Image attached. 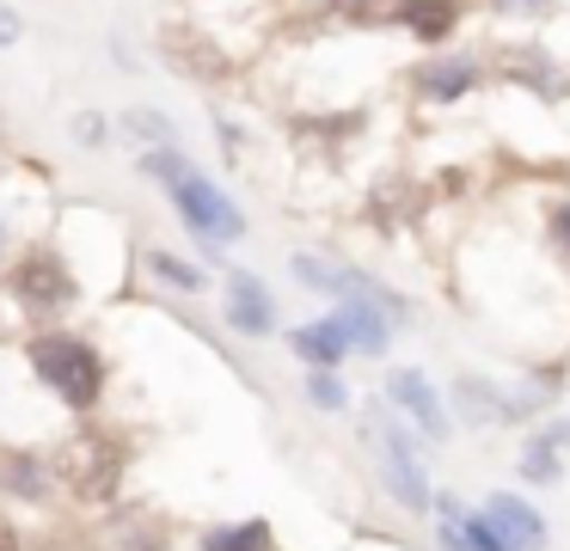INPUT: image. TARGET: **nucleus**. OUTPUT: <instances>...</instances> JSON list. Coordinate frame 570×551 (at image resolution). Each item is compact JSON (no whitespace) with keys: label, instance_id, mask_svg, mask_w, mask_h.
I'll return each instance as SVG.
<instances>
[{"label":"nucleus","instance_id":"2","mask_svg":"<svg viewBox=\"0 0 570 551\" xmlns=\"http://www.w3.org/2000/svg\"><path fill=\"white\" fill-rule=\"evenodd\" d=\"M173 196H178V215H185L190 227L203 233V245H227V239H239V233H246V220H239L234 196H222L209 178H197V171H190V178L178 184Z\"/></svg>","mask_w":570,"mask_h":551},{"label":"nucleus","instance_id":"18","mask_svg":"<svg viewBox=\"0 0 570 551\" xmlns=\"http://www.w3.org/2000/svg\"><path fill=\"white\" fill-rule=\"evenodd\" d=\"M154 269H160V276H166V282H178V288H197V282H203V276H197V269H185V264H178V257H166V252H160V257H154Z\"/></svg>","mask_w":570,"mask_h":551},{"label":"nucleus","instance_id":"15","mask_svg":"<svg viewBox=\"0 0 570 551\" xmlns=\"http://www.w3.org/2000/svg\"><path fill=\"white\" fill-rule=\"evenodd\" d=\"M141 171H148V178H160V184H173V190L190 178V166H185L178 154H166V147H160V154H148V159H141Z\"/></svg>","mask_w":570,"mask_h":551},{"label":"nucleus","instance_id":"20","mask_svg":"<svg viewBox=\"0 0 570 551\" xmlns=\"http://www.w3.org/2000/svg\"><path fill=\"white\" fill-rule=\"evenodd\" d=\"M0 43H19V19L7 7H0Z\"/></svg>","mask_w":570,"mask_h":551},{"label":"nucleus","instance_id":"1","mask_svg":"<svg viewBox=\"0 0 570 551\" xmlns=\"http://www.w3.org/2000/svg\"><path fill=\"white\" fill-rule=\"evenodd\" d=\"M31 362H38V374L50 380V386L62 392L68 404H92V399H99V386H105L99 355H92L87 343H75V337H43V343H31Z\"/></svg>","mask_w":570,"mask_h":551},{"label":"nucleus","instance_id":"19","mask_svg":"<svg viewBox=\"0 0 570 551\" xmlns=\"http://www.w3.org/2000/svg\"><path fill=\"white\" fill-rule=\"evenodd\" d=\"M129 129H136V135H154V141H160V135L173 141V129H166V122L154 117V110H136V117H129Z\"/></svg>","mask_w":570,"mask_h":551},{"label":"nucleus","instance_id":"23","mask_svg":"<svg viewBox=\"0 0 570 551\" xmlns=\"http://www.w3.org/2000/svg\"><path fill=\"white\" fill-rule=\"evenodd\" d=\"M558 227H564V239H570V208H558Z\"/></svg>","mask_w":570,"mask_h":551},{"label":"nucleus","instance_id":"22","mask_svg":"<svg viewBox=\"0 0 570 551\" xmlns=\"http://www.w3.org/2000/svg\"><path fill=\"white\" fill-rule=\"evenodd\" d=\"M337 7H344V12H356V7H362V12H368V7H374V0H337Z\"/></svg>","mask_w":570,"mask_h":551},{"label":"nucleus","instance_id":"13","mask_svg":"<svg viewBox=\"0 0 570 551\" xmlns=\"http://www.w3.org/2000/svg\"><path fill=\"white\" fill-rule=\"evenodd\" d=\"M472 86V61H435L430 73H423V92L430 98H460Z\"/></svg>","mask_w":570,"mask_h":551},{"label":"nucleus","instance_id":"3","mask_svg":"<svg viewBox=\"0 0 570 551\" xmlns=\"http://www.w3.org/2000/svg\"><path fill=\"white\" fill-rule=\"evenodd\" d=\"M374 441H381V472H386V484L399 490V496L411 502V509H430V484H423V465H417V453H411V441L399 435L393 423H374Z\"/></svg>","mask_w":570,"mask_h":551},{"label":"nucleus","instance_id":"8","mask_svg":"<svg viewBox=\"0 0 570 551\" xmlns=\"http://www.w3.org/2000/svg\"><path fill=\"white\" fill-rule=\"evenodd\" d=\"M386 318H393L386 306H374V301H350L344 313H337V325H344V337H350V343H362L368 355H381V350H386Z\"/></svg>","mask_w":570,"mask_h":551},{"label":"nucleus","instance_id":"11","mask_svg":"<svg viewBox=\"0 0 570 551\" xmlns=\"http://www.w3.org/2000/svg\"><path fill=\"white\" fill-rule=\"evenodd\" d=\"M166 49H178V56L190 61V73H203V80H215V73H227V61H222V49H209V43H197L190 31H166Z\"/></svg>","mask_w":570,"mask_h":551},{"label":"nucleus","instance_id":"12","mask_svg":"<svg viewBox=\"0 0 570 551\" xmlns=\"http://www.w3.org/2000/svg\"><path fill=\"white\" fill-rule=\"evenodd\" d=\"M271 545V527L264 521H246V527H215L209 539H203V551H264Z\"/></svg>","mask_w":570,"mask_h":551},{"label":"nucleus","instance_id":"5","mask_svg":"<svg viewBox=\"0 0 570 551\" xmlns=\"http://www.w3.org/2000/svg\"><path fill=\"white\" fill-rule=\"evenodd\" d=\"M75 484H80V496H111L117 490V441H105V435H87V441H75Z\"/></svg>","mask_w":570,"mask_h":551},{"label":"nucleus","instance_id":"6","mask_svg":"<svg viewBox=\"0 0 570 551\" xmlns=\"http://www.w3.org/2000/svg\"><path fill=\"white\" fill-rule=\"evenodd\" d=\"M227 318H234V331H246V337H264V331H271V294H264L258 276H246V269L227 276Z\"/></svg>","mask_w":570,"mask_h":551},{"label":"nucleus","instance_id":"14","mask_svg":"<svg viewBox=\"0 0 570 551\" xmlns=\"http://www.w3.org/2000/svg\"><path fill=\"white\" fill-rule=\"evenodd\" d=\"M399 19H405L417 37H448V24H454V12H448L442 0H411V7L399 12Z\"/></svg>","mask_w":570,"mask_h":551},{"label":"nucleus","instance_id":"21","mask_svg":"<svg viewBox=\"0 0 570 551\" xmlns=\"http://www.w3.org/2000/svg\"><path fill=\"white\" fill-rule=\"evenodd\" d=\"M0 551H19V533H13L7 521H0Z\"/></svg>","mask_w":570,"mask_h":551},{"label":"nucleus","instance_id":"7","mask_svg":"<svg viewBox=\"0 0 570 551\" xmlns=\"http://www.w3.org/2000/svg\"><path fill=\"white\" fill-rule=\"evenodd\" d=\"M491 527H497V539H503L509 551H540L546 545L540 514H533L528 502H515V496H491Z\"/></svg>","mask_w":570,"mask_h":551},{"label":"nucleus","instance_id":"17","mask_svg":"<svg viewBox=\"0 0 570 551\" xmlns=\"http://www.w3.org/2000/svg\"><path fill=\"white\" fill-rule=\"evenodd\" d=\"M307 392L325 404V411H344V386H337L332 374H313V380H307Z\"/></svg>","mask_w":570,"mask_h":551},{"label":"nucleus","instance_id":"16","mask_svg":"<svg viewBox=\"0 0 570 551\" xmlns=\"http://www.w3.org/2000/svg\"><path fill=\"white\" fill-rule=\"evenodd\" d=\"M521 472H528L533 484H546V478H558V465H552V441H533V447H528V460H521Z\"/></svg>","mask_w":570,"mask_h":551},{"label":"nucleus","instance_id":"4","mask_svg":"<svg viewBox=\"0 0 570 551\" xmlns=\"http://www.w3.org/2000/svg\"><path fill=\"white\" fill-rule=\"evenodd\" d=\"M386 392H393V404H405V416L423 429L430 441H448V411L442 399H435V386L423 374H411V367H399L393 380H386Z\"/></svg>","mask_w":570,"mask_h":551},{"label":"nucleus","instance_id":"9","mask_svg":"<svg viewBox=\"0 0 570 551\" xmlns=\"http://www.w3.org/2000/svg\"><path fill=\"white\" fill-rule=\"evenodd\" d=\"M13 288L26 294V301L50 306V301H62V294H68V276H62V264H50V257H26V264L13 269Z\"/></svg>","mask_w":570,"mask_h":551},{"label":"nucleus","instance_id":"10","mask_svg":"<svg viewBox=\"0 0 570 551\" xmlns=\"http://www.w3.org/2000/svg\"><path fill=\"white\" fill-rule=\"evenodd\" d=\"M344 325L337 318H325V325H307V331H295V350L307 355V362H320V367H332L337 355H344Z\"/></svg>","mask_w":570,"mask_h":551}]
</instances>
